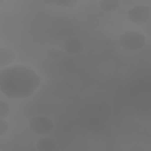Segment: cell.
I'll return each instance as SVG.
<instances>
[{
  "instance_id": "6da1fadb",
  "label": "cell",
  "mask_w": 151,
  "mask_h": 151,
  "mask_svg": "<svg viewBox=\"0 0 151 151\" xmlns=\"http://www.w3.org/2000/svg\"><path fill=\"white\" fill-rule=\"evenodd\" d=\"M41 83V78L36 71L24 64H14L0 70V90L10 99L31 96Z\"/></svg>"
},
{
  "instance_id": "7a4b0ae2",
  "label": "cell",
  "mask_w": 151,
  "mask_h": 151,
  "mask_svg": "<svg viewBox=\"0 0 151 151\" xmlns=\"http://www.w3.org/2000/svg\"><path fill=\"white\" fill-rule=\"evenodd\" d=\"M146 37L138 31L129 30L122 34L119 38L120 45L128 51H136L146 44Z\"/></svg>"
},
{
  "instance_id": "3957f363",
  "label": "cell",
  "mask_w": 151,
  "mask_h": 151,
  "mask_svg": "<svg viewBox=\"0 0 151 151\" xmlns=\"http://www.w3.org/2000/svg\"><path fill=\"white\" fill-rule=\"evenodd\" d=\"M128 19L133 24L142 25L150 21L151 8L146 5H137L130 8L127 12Z\"/></svg>"
},
{
  "instance_id": "277c9868",
  "label": "cell",
  "mask_w": 151,
  "mask_h": 151,
  "mask_svg": "<svg viewBox=\"0 0 151 151\" xmlns=\"http://www.w3.org/2000/svg\"><path fill=\"white\" fill-rule=\"evenodd\" d=\"M29 129L37 134H46L50 133L54 128L52 121L48 117L39 116L32 118L29 122Z\"/></svg>"
},
{
  "instance_id": "5b68a950",
  "label": "cell",
  "mask_w": 151,
  "mask_h": 151,
  "mask_svg": "<svg viewBox=\"0 0 151 151\" xmlns=\"http://www.w3.org/2000/svg\"><path fill=\"white\" fill-rule=\"evenodd\" d=\"M64 50L70 54H78L84 48V44L82 41L76 38H71L65 40L63 44Z\"/></svg>"
},
{
  "instance_id": "8992f818",
  "label": "cell",
  "mask_w": 151,
  "mask_h": 151,
  "mask_svg": "<svg viewBox=\"0 0 151 151\" xmlns=\"http://www.w3.org/2000/svg\"><path fill=\"white\" fill-rule=\"evenodd\" d=\"M16 55L13 50L6 47L0 48V67H6L11 65L15 60Z\"/></svg>"
},
{
  "instance_id": "52a82bcc",
  "label": "cell",
  "mask_w": 151,
  "mask_h": 151,
  "mask_svg": "<svg viewBox=\"0 0 151 151\" xmlns=\"http://www.w3.org/2000/svg\"><path fill=\"white\" fill-rule=\"evenodd\" d=\"M37 149L40 151H51L55 149L57 144L55 141L50 137H42L36 143Z\"/></svg>"
},
{
  "instance_id": "ba28073f",
  "label": "cell",
  "mask_w": 151,
  "mask_h": 151,
  "mask_svg": "<svg viewBox=\"0 0 151 151\" xmlns=\"http://www.w3.org/2000/svg\"><path fill=\"white\" fill-rule=\"evenodd\" d=\"M99 6L104 11L114 12L120 6V2L117 0H102L99 1Z\"/></svg>"
},
{
  "instance_id": "9c48e42d",
  "label": "cell",
  "mask_w": 151,
  "mask_h": 151,
  "mask_svg": "<svg viewBox=\"0 0 151 151\" xmlns=\"http://www.w3.org/2000/svg\"><path fill=\"white\" fill-rule=\"evenodd\" d=\"M43 3L51 6H57L62 8H73L77 6V1H43Z\"/></svg>"
},
{
  "instance_id": "30bf717a",
  "label": "cell",
  "mask_w": 151,
  "mask_h": 151,
  "mask_svg": "<svg viewBox=\"0 0 151 151\" xmlns=\"http://www.w3.org/2000/svg\"><path fill=\"white\" fill-rule=\"evenodd\" d=\"M11 113V107L6 102L0 101V118L5 119Z\"/></svg>"
},
{
  "instance_id": "8fae6325",
  "label": "cell",
  "mask_w": 151,
  "mask_h": 151,
  "mask_svg": "<svg viewBox=\"0 0 151 151\" xmlns=\"http://www.w3.org/2000/svg\"><path fill=\"white\" fill-rule=\"evenodd\" d=\"M47 54L49 58L53 60H56L62 57L63 52L58 48H51L47 50Z\"/></svg>"
},
{
  "instance_id": "7c38bea8",
  "label": "cell",
  "mask_w": 151,
  "mask_h": 151,
  "mask_svg": "<svg viewBox=\"0 0 151 151\" xmlns=\"http://www.w3.org/2000/svg\"><path fill=\"white\" fill-rule=\"evenodd\" d=\"M9 129V125L8 122L5 119L0 120V136L2 137L7 133Z\"/></svg>"
},
{
  "instance_id": "4fadbf2b",
  "label": "cell",
  "mask_w": 151,
  "mask_h": 151,
  "mask_svg": "<svg viewBox=\"0 0 151 151\" xmlns=\"http://www.w3.org/2000/svg\"><path fill=\"white\" fill-rule=\"evenodd\" d=\"M142 29L145 33H146L149 36L151 35V25H150V21L145 23L142 26Z\"/></svg>"
},
{
  "instance_id": "5bb4252c",
  "label": "cell",
  "mask_w": 151,
  "mask_h": 151,
  "mask_svg": "<svg viewBox=\"0 0 151 151\" xmlns=\"http://www.w3.org/2000/svg\"><path fill=\"white\" fill-rule=\"evenodd\" d=\"M129 151H146V149L142 146L136 145L130 146L128 149Z\"/></svg>"
},
{
  "instance_id": "9a60e30c",
  "label": "cell",
  "mask_w": 151,
  "mask_h": 151,
  "mask_svg": "<svg viewBox=\"0 0 151 151\" xmlns=\"http://www.w3.org/2000/svg\"><path fill=\"white\" fill-rule=\"evenodd\" d=\"M3 2V1L2 0H0V5H1V4H2V2Z\"/></svg>"
}]
</instances>
